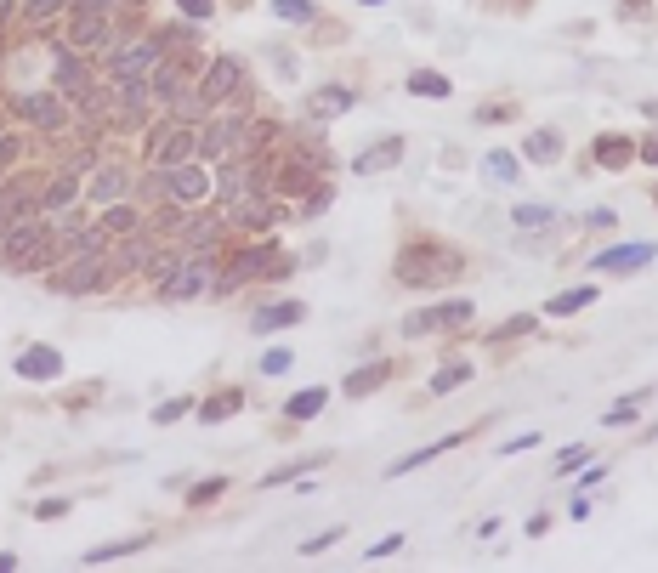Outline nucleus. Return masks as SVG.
<instances>
[{
    "label": "nucleus",
    "instance_id": "obj_24",
    "mask_svg": "<svg viewBox=\"0 0 658 573\" xmlns=\"http://www.w3.org/2000/svg\"><path fill=\"white\" fill-rule=\"evenodd\" d=\"M590 159H596L602 171H630V159H636V142L619 137V131H607V137L590 142Z\"/></svg>",
    "mask_w": 658,
    "mask_h": 573
},
{
    "label": "nucleus",
    "instance_id": "obj_60",
    "mask_svg": "<svg viewBox=\"0 0 658 573\" xmlns=\"http://www.w3.org/2000/svg\"><path fill=\"white\" fill-rule=\"evenodd\" d=\"M18 568V551H0V573H12Z\"/></svg>",
    "mask_w": 658,
    "mask_h": 573
},
{
    "label": "nucleus",
    "instance_id": "obj_44",
    "mask_svg": "<svg viewBox=\"0 0 658 573\" xmlns=\"http://www.w3.org/2000/svg\"><path fill=\"white\" fill-rule=\"evenodd\" d=\"M193 409H199V398H165V403L154 409V426H176V420L193 415Z\"/></svg>",
    "mask_w": 658,
    "mask_h": 573
},
{
    "label": "nucleus",
    "instance_id": "obj_5",
    "mask_svg": "<svg viewBox=\"0 0 658 573\" xmlns=\"http://www.w3.org/2000/svg\"><path fill=\"white\" fill-rule=\"evenodd\" d=\"M142 159L159 165V171H171L182 159H199V125L176 120V114H159V120L142 131Z\"/></svg>",
    "mask_w": 658,
    "mask_h": 573
},
{
    "label": "nucleus",
    "instance_id": "obj_7",
    "mask_svg": "<svg viewBox=\"0 0 658 573\" xmlns=\"http://www.w3.org/2000/svg\"><path fill=\"white\" fill-rule=\"evenodd\" d=\"M103 63H108V86H142V80L165 63V40H159V29L154 35H131V40H120Z\"/></svg>",
    "mask_w": 658,
    "mask_h": 573
},
{
    "label": "nucleus",
    "instance_id": "obj_18",
    "mask_svg": "<svg viewBox=\"0 0 658 573\" xmlns=\"http://www.w3.org/2000/svg\"><path fill=\"white\" fill-rule=\"evenodd\" d=\"M653 256H658L653 239H641V244H607V250H596V256H590V267H596V273H613V278H630V273H641Z\"/></svg>",
    "mask_w": 658,
    "mask_h": 573
},
{
    "label": "nucleus",
    "instance_id": "obj_12",
    "mask_svg": "<svg viewBox=\"0 0 658 573\" xmlns=\"http://www.w3.org/2000/svg\"><path fill=\"white\" fill-rule=\"evenodd\" d=\"M165 193L182 199V205L216 199V171H210V159H182V165H171V171H165Z\"/></svg>",
    "mask_w": 658,
    "mask_h": 573
},
{
    "label": "nucleus",
    "instance_id": "obj_47",
    "mask_svg": "<svg viewBox=\"0 0 658 573\" xmlns=\"http://www.w3.org/2000/svg\"><path fill=\"white\" fill-rule=\"evenodd\" d=\"M74 0H23V18L29 23H52L57 12H69Z\"/></svg>",
    "mask_w": 658,
    "mask_h": 573
},
{
    "label": "nucleus",
    "instance_id": "obj_22",
    "mask_svg": "<svg viewBox=\"0 0 658 573\" xmlns=\"http://www.w3.org/2000/svg\"><path fill=\"white\" fill-rule=\"evenodd\" d=\"M352 103H358L352 86H318V91H307L301 114H307V125H324V120H335V114H347Z\"/></svg>",
    "mask_w": 658,
    "mask_h": 573
},
{
    "label": "nucleus",
    "instance_id": "obj_27",
    "mask_svg": "<svg viewBox=\"0 0 658 573\" xmlns=\"http://www.w3.org/2000/svg\"><path fill=\"white\" fill-rule=\"evenodd\" d=\"M329 454H301V460H284V466H273L267 477H261V488H295L301 477H312V471H324Z\"/></svg>",
    "mask_w": 658,
    "mask_h": 573
},
{
    "label": "nucleus",
    "instance_id": "obj_20",
    "mask_svg": "<svg viewBox=\"0 0 658 573\" xmlns=\"http://www.w3.org/2000/svg\"><path fill=\"white\" fill-rule=\"evenodd\" d=\"M301 318H307V301L278 296V301H267V307L250 313V335H278V330H290V324H301Z\"/></svg>",
    "mask_w": 658,
    "mask_h": 573
},
{
    "label": "nucleus",
    "instance_id": "obj_25",
    "mask_svg": "<svg viewBox=\"0 0 658 573\" xmlns=\"http://www.w3.org/2000/svg\"><path fill=\"white\" fill-rule=\"evenodd\" d=\"M244 409V386H222V392H210L193 415H199V426H222V420H233Z\"/></svg>",
    "mask_w": 658,
    "mask_h": 573
},
{
    "label": "nucleus",
    "instance_id": "obj_54",
    "mask_svg": "<svg viewBox=\"0 0 658 573\" xmlns=\"http://www.w3.org/2000/svg\"><path fill=\"white\" fill-rule=\"evenodd\" d=\"M545 437L539 432H522V437H511V443H500V454H528V449H539Z\"/></svg>",
    "mask_w": 658,
    "mask_h": 573
},
{
    "label": "nucleus",
    "instance_id": "obj_62",
    "mask_svg": "<svg viewBox=\"0 0 658 573\" xmlns=\"http://www.w3.org/2000/svg\"><path fill=\"white\" fill-rule=\"evenodd\" d=\"M647 437H658V426H647Z\"/></svg>",
    "mask_w": 658,
    "mask_h": 573
},
{
    "label": "nucleus",
    "instance_id": "obj_8",
    "mask_svg": "<svg viewBox=\"0 0 658 573\" xmlns=\"http://www.w3.org/2000/svg\"><path fill=\"white\" fill-rule=\"evenodd\" d=\"M471 318H477V301L471 296H443L437 307H415V313L403 318V335L420 341V335H454V330H471Z\"/></svg>",
    "mask_w": 658,
    "mask_h": 573
},
{
    "label": "nucleus",
    "instance_id": "obj_55",
    "mask_svg": "<svg viewBox=\"0 0 658 573\" xmlns=\"http://www.w3.org/2000/svg\"><path fill=\"white\" fill-rule=\"evenodd\" d=\"M35 517H40V522H57V517H69V500H35Z\"/></svg>",
    "mask_w": 658,
    "mask_h": 573
},
{
    "label": "nucleus",
    "instance_id": "obj_6",
    "mask_svg": "<svg viewBox=\"0 0 658 573\" xmlns=\"http://www.w3.org/2000/svg\"><path fill=\"white\" fill-rule=\"evenodd\" d=\"M278 244L261 233L256 244H239L233 256H222V267H216V284H210V296H239V290H250V284H261L267 278V267H273Z\"/></svg>",
    "mask_w": 658,
    "mask_h": 573
},
{
    "label": "nucleus",
    "instance_id": "obj_2",
    "mask_svg": "<svg viewBox=\"0 0 658 573\" xmlns=\"http://www.w3.org/2000/svg\"><path fill=\"white\" fill-rule=\"evenodd\" d=\"M460 273H466V256H460L454 244H443V239L403 244L398 267H392V278H398L403 290H443V284H454Z\"/></svg>",
    "mask_w": 658,
    "mask_h": 573
},
{
    "label": "nucleus",
    "instance_id": "obj_53",
    "mask_svg": "<svg viewBox=\"0 0 658 573\" xmlns=\"http://www.w3.org/2000/svg\"><path fill=\"white\" fill-rule=\"evenodd\" d=\"M403 551V534H386V539H375L369 545V562H381V556H398Z\"/></svg>",
    "mask_w": 658,
    "mask_h": 573
},
{
    "label": "nucleus",
    "instance_id": "obj_52",
    "mask_svg": "<svg viewBox=\"0 0 658 573\" xmlns=\"http://www.w3.org/2000/svg\"><path fill=\"white\" fill-rule=\"evenodd\" d=\"M471 120H477V125H505V120H511V103H483Z\"/></svg>",
    "mask_w": 658,
    "mask_h": 573
},
{
    "label": "nucleus",
    "instance_id": "obj_33",
    "mask_svg": "<svg viewBox=\"0 0 658 573\" xmlns=\"http://www.w3.org/2000/svg\"><path fill=\"white\" fill-rule=\"evenodd\" d=\"M483 171H488V182L511 188V182L522 176V154H511V148H494V154H483Z\"/></svg>",
    "mask_w": 658,
    "mask_h": 573
},
{
    "label": "nucleus",
    "instance_id": "obj_9",
    "mask_svg": "<svg viewBox=\"0 0 658 573\" xmlns=\"http://www.w3.org/2000/svg\"><path fill=\"white\" fill-rule=\"evenodd\" d=\"M12 114H18L23 125L46 131V137H63L74 125V103L63 91H18V97H12Z\"/></svg>",
    "mask_w": 658,
    "mask_h": 573
},
{
    "label": "nucleus",
    "instance_id": "obj_21",
    "mask_svg": "<svg viewBox=\"0 0 658 573\" xmlns=\"http://www.w3.org/2000/svg\"><path fill=\"white\" fill-rule=\"evenodd\" d=\"M403 154H409V142L403 137H381V142H369L364 154L352 159V171L358 176H386V171H398L403 165Z\"/></svg>",
    "mask_w": 658,
    "mask_h": 573
},
{
    "label": "nucleus",
    "instance_id": "obj_26",
    "mask_svg": "<svg viewBox=\"0 0 658 573\" xmlns=\"http://www.w3.org/2000/svg\"><path fill=\"white\" fill-rule=\"evenodd\" d=\"M97 222H103L114 239H131V233H142V227H148V210H137L131 199H114V205H103V216H97Z\"/></svg>",
    "mask_w": 658,
    "mask_h": 573
},
{
    "label": "nucleus",
    "instance_id": "obj_14",
    "mask_svg": "<svg viewBox=\"0 0 658 573\" xmlns=\"http://www.w3.org/2000/svg\"><path fill=\"white\" fill-rule=\"evenodd\" d=\"M74 46V52H114L120 46V29H114V18H103V12H69V35H63Z\"/></svg>",
    "mask_w": 658,
    "mask_h": 573
},
{
    "label": "nucleus",
    "instance_id": "obj_28",
    "mask_svg": "<svg viewBox=\"0 0 658 573\" xmlns=\"http://www.w3.org/2000/svg\"><path fill=\"white\" fill-rule=\"evenodd\" d=\"M562 148H568V142H562V131H551V125H534V131L522 137V159H534V165H556Z\"/></svg>",
    "mask_w": 658,
    "mask_h": 573
},
{
    "label": "nucleus",
    "instance_id": "obj_48",
    "mask_svg": "<svg viewBox=\"0 0 658 573\" xmlns=\"http://www.w3.org/2000/svg\"><path fill=\"white\" fill-rule=\"evenodd\" d=\"M137 0H74L69 12H103V18H120V12H131Z\"/></svg>",
    "mask_w": 658,
    "mask_h": 573
},
{
    "label": "nucleus",
    "instance_id": "obj_35",
    "mask_svg": "<svg viewBox=\"0 0 658 573\" xmlns=\"http://www.w3.org/2000/svg\"><path fill=\"white\" fill-rule=\"evenodd\" d=\"M403 86H409V97H432V103H443V97H449V74H437V69H415L409 74V80H403Z\"/></svg>",
    "mask_w": 658,
    "mask_h": 573
},
{
    "label": "nucleus",
    "instance_id": "obj_29",
    "mask_svg": "<svg viewBox=\"0 0 658 573\" xmlns=\"http://www.w3.org/2000/svg\"><path fill=\"white\" fill-rule=\"evenodd\" d=\"M324 409H329V386H301V392L284 398V420H295V426H301V420H318Z\"/></svg>",
    "mask_w": 658,
    "mask_h": 573
},
{
    "label": "nucleus",
    "instance_id": "obj_46",
    "mask_svg": "<svg viewBox=\"0 0 658 573\" xmlns=\"http://www.w3.org/2000/svg\"><path fill=\"white\" fill-rule=\"evenodd\" d=\"M341 534H347L341 522H329V528H318V534H307V539H301V556H318V551H329V545H341Z\"/></svg>",
    "mask_w": 658,
    "mask_h": 573
},
{
    "label": "nucleus",
    "instance_id": "obj_1",
    "mask_svg": "<svg viewBox=\"0 0 658 573\" xmlns=\"http://www.w3.org/2000/svg\"><path fill=\"white\" fill-rule=\"evenodd\" d=\"M63 261V239H57L52 216H29L0 239V273L6 278H46Z\"/></svg>",
    "mask_w": 658,
    "mask_h": 573
},
{
    "label": "nucleus",
    "instance_id": "obj_61",
    "mask_svg": "<svg viewBox=\"0 0 658 573\" xmlns=\"http://www.w3.org/2000/svg\"><path fill=\"white\" fill-rule=\"evenodd\" d=\"M358 6H386V0H358Z\"/></svg>",
    "mask_w": 658,
    "mask_h": 573
},
{
    "label": "nucleus",
    "instance_id": "obj_4",
    "mask_svg": "<svg viewBox=\"0 0 658 573\" xmlns=\"http://www.w3.org/2000/svg\"><path fill=\"white\" fill-rule=\"evenodd\" d=\"M114 278H120V267H114V256H63L46 273V290L52 296H103V290H114Z\"/></svg>",
    "mask_w": 658,
    "mask_h": 573
},
{
    "label": "nucleus",
    "instance_id": "obj_10",
    "mask_svg": "<svg viewBox=\"0 0 658 573\" xmlns=\"http://www.w3.org/2000/svg\"><path fill=\"white\" fill-rule=\"evenodd\" d=\"M227 233H233V222H227L222 205H188L171 244H182V250H227Z\"/></svg>",
    "mask_w": 658,
    "mask_h": 573
},
{
    "label": "nucleus",
    "instance_id": "obj_11",
    "mask_svg": "<svg viewBox=\"0 0 658 573\" xmlns=\"http://www.w3.org/2000/svg\"><path fill=\"white\" fill-rule=\"evenodd\" d=\"M222 210H227V222L244 227V233H256V239L284 222V199H278V193H244V199H233V205H222Z\"/></svg>",
    "mask_w": 658,
    "mask_h": 573
},
{
    "label": "nucleus",
    "instance_id": "obj_36",
    "mask_svg": "<svg viewBox=\"0 0 658 573\" xmlns=\"http://www.w3.org/2000/svg\"><path fill=\"white\" fill-rule=\"evenodd\" d=\"M182 216H188V205H182V199H159V205L148 210V227H154L159 239H176V227H182Z\"/></svg>",
    "mask_w": 658,
    "mask_h": 573
},
{
    "label": "nucleus",
    "instance_id": "obj_51",
    "mask_svg": "<svg viewBox=\"0 0 658 573\" xmlns=\"http://www.w3.org/2000/svg\"><path fill=\"white\" fill-rule=\"evenodd\" d=\"M176 12L193 18V23H210V18H216V0H176Z\"/></svg>",
    "mask_w": 658,
    "mask_h": 573
},
{
    "label": "nucleus",
    "instance_id": "obj_13",
    "mask_svg": "<svg viewBox=\"0 0 658 573\" xmlns=\"http://www.w3.org/2000/svg\"><path fill=\"white\" fill-rule=\"evenodd\" d=\"M91 86H97V80H91V69H86V52H74L69 40H52V91H63L69 103H80Z\"/></svg>",
    "mask_w": 658,
    "mask_h": 573
},
{
    "label": "nucleus",
    "instance_id": "obj_31",
    "mask_svg": "<svg viewBox=\"0 0 658 573\" xmlns=\"http://www.w3.org/2000/svg\"><path fill=\"white\" fill-rule=\"evenodd\" d=\"M585 307H596V284H573V290H562V296L545 301V313L551 318H579Z\"/></svg>",
    "mask_w": 658,
    "mask_h": 573
},
{
    "label": "nucleus",
    "instance_id": "obj_50",
    "mask_svg": "<svg viewBox=\"0 0 658 573\" xmlns=\"http://www.w3.org/2000/svg\"><path fill=\"white\" fill-rule=\"evenodd\" d=\"M585 227H590V233H613V227H619V210H613V205L585 210Z\"/></svg>",
    "mask_w": 658,
    "mask_h": 573
},
{
    "label": "nucleus",
    "instance_id": "obj_16",
    "mask_svg": "<svg viewBox=\"0 0 658 573\" xmlns=\"http://www.w3.org/2000/svg\"><path fill=\"white\" fill-rule=\"evenodd\" d=\"M86 171H91L86 159H80V165H63V171L40 188V216H63V210L80 205V193H86Z\"/></svg>",
    "mask_w": 658,
    "mask_h": 573
},
{
    "label": "nucleus",
    "instance_id": "obj_19",
    "mask_svg": "<svg viewBox=\"0 0 658 573\" xmlns=\"http://www.w3.org/2000/svg\"><path fill=\"white\" fill-rule=\"evenodd\" d=\"M12 375L29 386H46V381H63V352L46 347V341H35V347H23L18 358H12Z\"/></svg>",
    "mask_w": 658,
    "mask_h": 573
},
{
    "label": "nucleus",
    "instance_id": "obj_42",
    "mask_svg": "<svg viewBox=\"0 0 658 573\" xmlns=\"http://www.w3.org/2000/svg\"><path fill=\"white\" fill-rule=\"evenodd\" d=\"M18 159H23V137L12 131V125H0V171L12 176L18 171Z\"/></svg>",
    "mask_w": 658,
    "mask_h": 573
},
{
    "label": "nucleus",
    "instance_id": "obj_23",
    "mask_svg": "<svg viewBox=\"0 0 658 573\" xmlns=\"http://www.w3.org/2000/svg\"><path fill=\"white\" fill-rule=\"evenodd\" d=\"M466 443V432H449V437H437V443H420L415 454H403V460H392L386 466V477H409V471H420V466H432L437 454H449V449H460Z\"/></svg>",
    "mask_w": 658,
    "mask_h": 573
},
{
    "label": "nucleus",
    "instance_id": "obj_59",
    "mask_svg": "<svg viewBox=\"0 0 658 573\" xmlns=\"http://www.w3.org/2000/svg\"><path fill=\"white\" fill-rule=\"evenodd\" d=\"M545 528H551V517H545V511H534V517H528V539H539Z\"/></svg>",
    "mask_w": 658,
    "mask_h": 573
},
{
    "label": "nucleus",
    "instance_id": "obj_38",
    "mask_svg": "<svg viewBox=\"0 0 658 573\" xmlns=\"http://www.w3.org/2000/svg\"><path fill=\"white\" fill-rule=\"evenodd\" d=\"M471 381V364H443L432 375V398H443V392H460V386Z\"/></svg>",
    "mask_w": 658,
    "mask_h": 573
},
{
    "label": "nucleus",
    "instance_id": "obj_49",
    "mask_svg": "<svg viewBox=\"0 0 658 573\" xmlns=\"http://www.w3.org/2000/svg\"><path fill=\"white\" fill-rule=\"evenodd\" d=\"M534 324H539L534 313H517V318H505V324H500V330H494V335H488V341H517V335H528V330H534Z\"/></svg>",
    "mask_w": 658,
    "mask_h": 573
},
{
    "label": "nucleus",
    "instance_id": "obj_3",
    "mask_svg": "<svg viewBox=\"0 0 658 573\" xmlns=\"http://www.w3.org/2000/svg\"><path fill=\"white\" fill-rule=\"evenodd\" d=\"M216 267H222V250H182V244H176L171 267L154 278V296L159 301H199V296H210Z\"/></svg>",
    "mask_w": 658,
    "mask_h": 573
},
{
    "label": "nucleus",
    "instance_id": "obj_39",
    "mask_svg": "<svg viewBox=\"0 0 658 573\" xmlns=\"http://www.w3.org/2000/svg\"><path fill=\"white\" fill-rule=\"evenodd\" d=\"M329 205H335V182H318V188H312L307 199H301V222H318V216H324Z\"/></svg>",
    "mask_w": 658,
    "mask_h": 573
},
{
    "label": "nucleus",
    "instance_id": "obj_57",
    "mask_svg": "<svg viewBox=\"0 0 658 573\" xmlns=\"http://www.w3.org/2000/svg\"><path fill=\"white\" fill-rule=\"evenodd\" d=\"M602 477H607V466H585L579 471V488H602Z\"/></svg>",
    "mask_w": 658,
    "mask_h": 573
},
{
    "label": "nucleus",
    "instance_id": "obj_34",
    "mask_svg": "<svg viewBox=\"0 0 658 573\" xmlns=\"http://www.w3.org/2000/svg\"><path fill=\"white\" fill-rule=\"evenodd\" d=\"M511 227L517 233H545V227H556V205H511Z\"/></svg>",
    "mask_w": 658,
    "mask_h": 573
},
{
    "label": "nucleus",
    "instance_id": "obj_17",
    "mask_svg": "<svg viewBox=\"0 0 658 573\" xmlns=\"http://www.w3.org/2000/svg\"><path fill=\"white\" fill-rule=\"evenodd\" d=\"M239 91H244V63L239 57H210L205 80H199V97H205L210 108H222L227 97H239Z\"/></svg>",
    "mask_w": 658,
    "mask_h": 573
},
{
    "label": "nucleus",
    "instance_id": "obj_15",
    "mask_svg": "<svg viewBox=\"0 0 658 573\" xmlns=\"http://www.w3.org/2000/svg\"><path fill=\"white\" fill-rule=\"evenodd\" d=\"M131 193H137V176H131V165H114V159H97V165H91L86 199H91L97 210L114 205V199H131Z\"/></svg>",
    "mask_w": 658,
    "mask_h": 573
},
{
    "label": "nucleus",
    "instance_id": "obj_63",
    "mask_svg": "<svg viewBox=\"0 0 658 573\" xmlns=\"http://www.w3.org/2000/svg\"><path fill=\"white\" fill-rule=\"evenodd\" d=\"M653 199H658V188H653Z\"/></svg>",
    "mask_w": 658,
    "mask_h": 573
},
{
    "label": "nucleus",
    "instance_id": "obj_43",
    "mask_svg": "<svg viewBox=\"0 0 658 573\" xmlns=\"http://www.w3.org/2000/svg\"><path fill=\"white\" fill-rule=\"evenodd\" d=\"M256 369H261V375H290V369H295V352H290V347H267V352L256 358Z\"/></svg>",
    "mask_w": 658,
    "mask_h": 573
},
{
    "label": "nucleus",
    "instance_id": "obj_40",
    "mask_svg": "<svg viewBox=\"0 0 658 573\" xmlns=\"http://www.w3.org/2000/svg\"><path fill=\"white\" fill-rule=\"evenodd\" d=\"M590 466V443H568V449L556 454V477H579Z\"/></svg>",
    "mask_w": 658,
    "mask_h": 573
},
{
    "label": "nucleus",
    "instance_id": "obj_32",
    "mask_svg": "<svg viewBox=\"0 0 658 573\" xmlns=\"http://www.w3.org/2000/svg\"><path fill=\"white\" fill-rule=\"evenodd\" d=\"M148 545H154V534H125V539H114V545H91L86 562H91V568H97V562H120V556L148 551Z\"/></svg>",
    "mask_w": 658,
    "mask_h": 573
},
{
    "label": "nucleus",
    "instance_id": "obj_58",
    "mask_svg": "<svg viewBox=\"0 0 658 573\" xmlns=\"http://www.w3.org/2000/svg\"><path fill=\"white\" fill-rule=\"evenodd\" d=\"M568 517H573V522H585V517H590V500H585V494H573V505H568Z\"/></svg>",
    "mask_w": 658,
    "mask_h": 573
},
{
    "label": "nucleus",
    "instance_id": "obj_37",
    "mask_svg": "<svg viewBox=\"0 0 658 573\" xmlns=\"http://www.w3.org/2000/svg\"><path fill=\"white\" fill-rule=\"evenodd\" d=\"M647 398H653V392H624V398L602 415V426H630V420L641 415V403H647Z\"/></svg>",
    "mask_w": 658,
    "mask_h": 573
},
{
    "label": "nucleus",
    "instance_id": "obj_41",
    "mask_svg": "<svg viewBox=\"0 0 658 573\" xmlns=\"http://www.w3.org/2000/svg\"><path fill=\"white\" fill-rule=\"evenodd\" d=\"M227 488H233L227 477H199V483L188 488V505H216V500L227 494Z\"/></svg>",
    "mask_w": 658,
    "mask_h": 573
},
{
    "label": "nucleus",
    "instance_id": "obj_30",
    "mask_svg": "<svg viewBox=\"0 0 658 573\" xmlns=\"http://www.w3.org/2000/svg\"><path fill=\"white\" fill-rule=\"evenodd\" d=\"M386 375H392V364H381V358H375V364H358L347 381H341V392H347V398H369V392L386 386Z\"/></svg>",
    "mask_w": 658,
    "mask_h": 573
},
{
    "label": "nucleus",
    "instance_id": "obj_45",
    "mask_svg": "<svg viewBox=\"0 0 658 573\" xmlns=\"http://www.w3.org/2000/svg\"><path fill=\"white\" fill-rule=\"evenodd\" d=\"M273 12L284 23H318V6H312V0H273Z\"/></svg>",
    "mask_w": 658,
    "mask_h": 573
},
{
    "label": "nucleus",
    "instance_id": "obj_56",
    "mask_svg": "<svg viewBox=\"0 0 658 573\" xmlns=\"http://www.w3.org/2000/svg\"><path fill=\"white\" fill-rule=\"evenodd\" d=\"M636 159H647V171H658V131H647V137L636 142Z\"/></svg>",
    "mask_w": 658,
    "mask_h": 573
}]
</instances>
